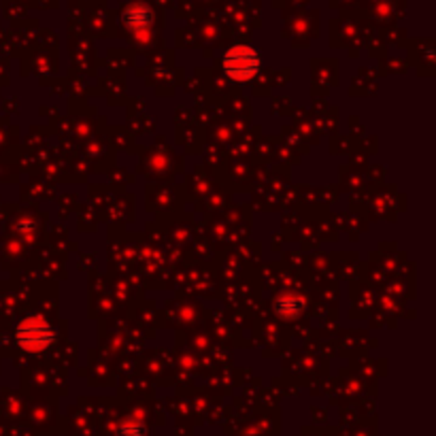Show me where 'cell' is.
Wrapping results in <instances>:
<instances>
[{
  "mask_svg": "<svg viewBox=\"0 0 436 436\" xmlns=\"http://www.w3.org/2000/svg\"><path fill=\"white\" fill-rule=\"evenodd\" d=\"M224 69H226V73H228L230 79H234V81H247V79H251L258 73V69H260V58L253 51V47H247V45L232 47L226 53V58H224Z\"/></svg>",
  "mask_w": 436,
  "mask_h": 436,
  "instance_id": "obj_1",
  "label": "cell"
},
{
  "mask_svg": "<svg viewBox=\"0 0 436 436\" xmlns=\"http://www.w3.org/2000/svg\"><path fill=\"white\" fill-rule=\"evenodd\" d=\"M17 339H19V343L26 349L41 351V349H45L51 343L53 332H51V328L43 319H26L19 326V330H17Z\"/></svg>",
  "mask_w": 436,
  "mask_h": 436,
  "instance_id": "obj_2",
  "label": "cell"
}]
</instances>
